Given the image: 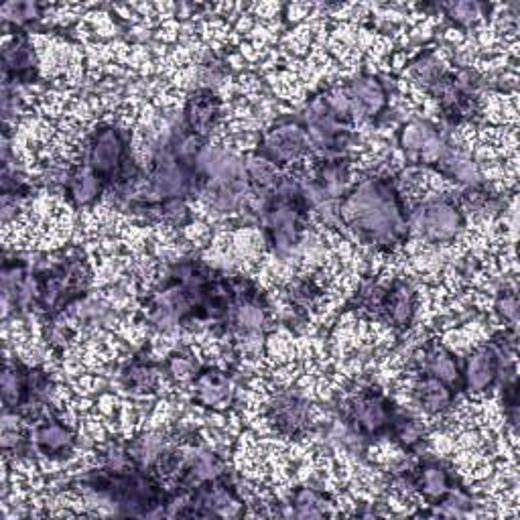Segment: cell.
<instances>
[{
    "instance_id": "6da1fadb",
    "label": "cell",
    "mask_w": 520,
    "mask_h": 520,
    "mask_svg": "<svg viewBox=\"0 0 520 520\" xmlns=\"http://www.w3.org/2000/svg\"><path fill=\"white\" fill-rule=\"evenodd\" d=\"M340 222L366 244L393 250L409 234V214L397 185L386 177H368L338 202Z\"/></svg>"
},
{
    "instance_id": "7a4b0ae2",
    "label": "cell",
    "mask_w": 520,
    "mask_h": 520,
    "mask_svg": "<svg viewBox=\"0 0 520 520\" xmlns=\"http://www.w3.org/2000/svg\"><path fill=\"white\" fill-rule=\"evenodd\" d=\"M90 279L86 260H63L61 265L35 275V305L51 319L84 295Z\"/></svg>"
},
{
    "instance_id": "3957f363",
    "label": "cell",
    "mask_w": 520,
    "mask_h": 520,
    "mask_svg": "<svg viewBox=\"0 0 520 520\" xmlns=\"http://www.w3.org/2000/svg\"><path fill=\"white\" fill-rule=\"evenodd\" d=\"M149 195L157 202L187 200L189 195L204 191V181L193 165L177 159L167 143V137L159 141L151 157V169L147 175Z\"/></svg>"
},
{
    "instance_id": "277c9868",
    "label": "cell",
    "mask_w": 520,
    "mask_h": 520,
    "mask_svg": "<svg viewBox=\"0 0 520 520\" xmlns=\"http://www.w3.org/2000/svg\"><path fill=\"white\" fill-rule=\"evenodd\" d=\"M303 126L307 130L311 151H315L321 159L325 157H340L350 141L352 120L336 114L323 94L315 96L303 114Z\"/></svg>"
},
{
    "instance_id": "5b68a950",
    "label": "cell",
    "mask_w": 520,
    "mask_h": 520,
    "mask_svg": "<svg viewBox=\"0 0 520 520\" xmlns=\"http://www.w3.org/2000/svg\"><path fill=\"white\" fill-rule=\"evenodd\" d=\"M466 228L464 210L449 198H433L423 202L409 214V230L431 244L453 242Z\"/></svg>"
},
{
    "instance_id": "8992f818",
    "label": "cell",
    "mask_w": 520,
    "mask_h": 520,
    "mask_svg": "<svg viewBox=\"0 0 520 520\" xmlns=\"http://www.w3.org/2000/svg\"><path fill=\"white\" fill-rule=\"evenodd\" d=\"M128 161V137L124 135V130L114 124H100L90 135L86 165L106 183V187H110Z\"/></svg>"
},
{
    "instance_id": "52a82bcc",
    "label": "cell",
    "mask_w": 520,
    "mask_h": 520,
    "mask_svg": "<svg viewBox=\"0 0 520 520\" xmlns=\"http://www.w3.org/2000/svg\"><path fill=\"white\" fill-rule=\"evenodd\" d=\"M395 415H397L395 405L376 388L360 390L358 395H354L348 401L346 407V417L352 429L360 437H368V439L388 435L390 427H393Z\"/></svg>"
},
{
    "instance_id": "ba28073f",
    "label": "cell",
    "mask_w": 520,
    "mask_h": 520,
    "mask_svg": "<svg viewBox=\"0 0 520 520\" xmlns=\"http://www.w3.org/2000/svg\"><path fill=\"white\" fill-rule=\"evenodd\" d=\"M311 151L307 130L301 120H283L269 128L260 139L256 155L265 157L277 167L297 163Z\"/></svg>"
},
{
    "instance_id": "9c48e42d",
    "label": "cell",
    "mask_w": 520,
    "mask_h": 520,
    "mask_svg": "<svg viewBox=\"0 0 520 520\" xmlns=\"http://www.w3.org/2000/svg\"><path fill=\"white\" fill-rule=\"evenodd\" d=\"M419 309V295L407 281H395L378 295L376 311L393 330H407L413 325Z\"/></svg>"
},
{
    "instance_id": "30bf717a",
    "label": "cell",
    "mask_w": 520,
    "mask_h": 520,
    "mask_svg": "<svg viewBox=\"0 0 520 520\" xmlns=\"http://www.w3.org/2000/svg\"><path fill=\"white\" fill-rule=\"evenodd\" d=\"M269 423L277 429V433L299 439L311 427V415L305 399L297 393H279L267 407Z\"/></svg>"
},
{
    "instance_id": "8fae6325",
    "label": "cell",
    "mask_w": 520,
    "mask_h": 520,
    "mask_svg": "<svg viewBox=\"0 0 520 520\" xmlns=\"http://www.w3.org/2000/svg\"><path fill=\"white\" fill-rule=\"evenodd\" d=\"M222 118V102L210 88H200L189 94L183 108V126L191 135L208 141Z\"/></svg>"
},
{
    "instance_id": "7c38bea8",
    "label": "cell",
    "mask_w": 520,
    "mask_h": 520,
    "mask_svg": "<svg viewBox=\"0 0 520 520\" xmlns=\"http://www.w3.org/2000/svg\"><path fill=\"white\" fill-rule=\"evenodd\" d=\"M193 397L202 407L222 411L228 409L234 401V386L228 374L218 368H200V372L191 380Z\"/></svg>"
},
{
    "instance_id": "4fadbf2b",
    "label": "cell",
    "mask_w": 520,
    "mask_h": 520,
    "mask_svg": "<svg viewBox=\"0 0 520 520\" xmlns=\"http://www.w3.org/2000/svg\"><path fill=\"white\" fill-rule=\"evenodd\" d=\"M33 445L35 449L49 460L70 458L76 447V433L70 425L59 419H45L33 429Z\"/></svg>"
},
{
    "instance_id": "5bb4252c",
    "label": "cell",
    "mask_w": 520,
    "mask_h": 520,
    "mask_svg": "<svg viewBox=\"0 0 520 520\" xmlns=\"http://www.w3.org/2000/svg\"><path fill=\"white\" fill-rule=\"evenodd\" d=\"M354 118H376L388 106V92L376 76H360L346 86Z\"/></svg>"
},
{
    "instance_id": "9a60e30c",
    "label": "cell",
    "mask_w": 520,
    "mask_h": 520,
    "mask_svg": "<svg viewBox=\"0 0 520 520\" xmlns=\"http://www.w3.org/2000/svg\"><path fill=\"white\" fill-rule=\"evenodd\" d=\"M271 319L269 305L263 293H256L252 297L236 301L230 317H228V330L238 332L242 336H254L267 330Z\"/></svg>"
},
{
    "instance_id": "2e32d148",
    "label": "cell",
    "mask_w": 520,
    "mask_h": 520,
    "mask_svg": "<svg viewBox=\"0 0 520 520\" xmlns=\"http://www.w3.org/2000/svg\"><path fill=\"white\" fill-rule=\"evenodd\" d=\"M31 370L21 362H7L3 372V405L5 411H27L33 403Z\"/></svg>"
},
{
    "instance_id": "e0dca14e",
    "label": "cell",
    "mask_w": 520,
    "mask_h": 520,
    "mask_svg": "<svg viewBox=\"0 0 520 520\" xmlns=\"http://www.w3.org/2000/svg\"><path fill=\"white\" fill-rule=\"evenodd\" d=\"M7 80L29 84L37 76V55L25 35H17L3 51Z\"/></svg>"
},
{
    "instance_id": "ac0fdd59",
    "label": "cell",
    "mask_w": 520,
    "mask_h": 520,
    "mask_svg": "<svg viewBox=\"0 0 520 520\" xmlns=\"http://www.w3.org/2000/svg\"><path fill=\"white\" fill-rule=\"evenodd\" d=\"M413 399L427 415H443L453 407L455 388L429 374H421L413 386Z\"/></svg>"
},
{
    "instance_id": "d6986e66",
    "label": "cell",
    "mask_w": 520,
    "mask_h": 520,
    "mask_svg": "<svg viewBox=\"0 0 520 520\" xmlns=\"http://www.w3.org/2000/svg\"><path fill=\"white\" fill-rule=\"evenodd\" d=\"M106 183L86 165H76L65 179V195L76 208L92 206L104 193Z\"/></svg>"
},
{
    "instance_id": "ffe728a7",
    "label": "cell",
    "mask_w": 520,
    "mask_h": 520,
    "mask_svg": "<svg viewBox=\"0 0 520 520\" xmlns=\"http://www.w3.org/2000/svg\"><path fill=\"white\" fill-rule=\"evenodd\" d=\"M328 200H342L350 189V163L346 157H325L317 165L313 179Z\"/></svg>"
},
{
    "instance_id": "44dd1931",
    "label": "cell",
    "mask_w": 520,
    "mask_h": 520,
    "mask_svg": "<svg viewBox=\"0 0 520 520\" xmlns=\"http://www.w3.org/2000/svg\"><path fill=\"white\" fill-rule=\"evenodd\" d=\"M244 175H246L248 191L258 195V198H263L265 202L277 191L283 179L277 165H273L271 161L256 153L244 161Z\"/></svg>"
},
{
    "instance_id": "7402d4cb",
    "label": "cell",
    "mask_w": 520,
    "mask_h": 520,
    "mask_svg": "<svg viewBox=\"0 0 520 520\" xmlns=\"http://www.w3.org/2000/svg\"><path fill=\"white\" fill-rule=\"evenodd\" d=\"M421 370L451 388H462V366L458 358L443 346H429L423 350Z\"/></svg>"
},
{
    "instance_id": "603a6c76",
    "label": "cell",
    "mask_w": 520,
    "mask_h": 520,
    "mask_svg": "<svg viewBox=\"0 0 520 520\" xmlns=\"http://www.w3.org/2000/svg\"><path fill=\"white\" fill-rule=\"evenodd\" d=\"M453 488V478L441 464L427 462L415 468V490L431 504H439Z\"/></svg>"
},
{
    "instance_id": "cb8c5ba5",
    "label": "cell",
    "mask_w": 520,
    "mask_h": 520,
    "mask_svg": "<svg viewBox=\"0 0 520 520\" xmlns=\"http://www.w3.org/2000/svg\"><path fill=\"white\" fill-rule=\"evenodd\" d=\"M437 169L441 175L464 185L466 189H476V187L484 185V173H482L480 165L466 153L453 151Z\"/></svg>"
},
{
    "instance_id": "d4e9b609",
    "label": "cell",
    "mask_w": 520,
    "mask_h": 520,
    "mask_svg": "<svg viewBox=\"0 0 520 520\" xmlns=\"http://www.w3.org/2000/svg\"><path fill=\"white\" fill-rule=\"evenodd\" d=\"M126 447H128V453H130V458H133L135 466L153 472L163 451L169 447V441L159 431H147V433L137 435Z\"/></svg>"
},
{
    "instance_id": "484cf974",
    "label": "cell",
    "mask_w": 520,
    "mask_h": 520,
    "mask_svg": "<svg viewBox=\"0 0 520 520\" xmlns=\"http://www.w3.org/2000/svg\"><path fill=\"white\" fill-rule=\"evenodd\" d=\"M122 386L133 395H153L159 386V370L149 360H133L122 374H120Z\"/></svg>"
},
{
    "instance_id": "4316f807",
    "label": "cell",
    "mask_w": 520,
    "mask_h": 520,
    "mask_svg": "<svg viewBox=\"0 0 520 520\" xmlns=\"http://www.w3.org/2000/svg\"><path fill=\"white\" fill-rule=\"evenodd\" d=\"M439 133H441V130L429 120H411L401 128L399 143H401V149L407 153V157L417 163L421 153L427 149V145Z\"/></svg>"
},
{
    "instance_id": "83f0119b",
    "label": "cell",
    "mask_w": 520,
    "mask_h": 520,
    "mask_svg": "<svg viewBox=\"0 0 520 520\" xmlns=\"http://www.w3.org/2000/svg\"><path fill=\"white\" fill-rule=\"evenodd\" d=\"M445 63L431 51L421 53L413 63H411V78L425 90L431 92L445 76H447Z\"/></svg>"
},
{
    "instance_id": "f1b7e54d",
    "label": "cell",
    "mask_w": 520,
    "mask_h": 520,
    "mask_svg": "<svg viewBox=\"0 0 520 520\" xmlns=\"http://www.w3.org/2000/svg\"><path fill=\"white\" fill-rule=\"evenodd\" d=\"M388 435L393 437L399 445H403L405 449H415L425 437V425L419 419L397 411L393 427H390Z\"/></svg>"
},
{
    "instance_id": "f546056e",
    "label": "cell",
    "mask_w": 520,
    "mask_h": 520,
    "mask_svg": "<svg viewBox=\"0 0 520 520\" xmlns=\"http://www.w3.org/2000/svg\"><path fill=\"white\" fill-rule=\"evenodd\" d=\"M293 514L297 518H323L328 512V500L313 488H301L293 496Z\"/></svg>"
},
{
    "instance_id": "4dcf8cb0",
    "label": "cell",
    "mask_w": 520,
    "mask_h": 520,
    "mask_svg": "<svg viewBox=\"0 0 520 520\" xmlns=\"http://www.w3.org/2000/svg\"><path fill=\"white\" fill-rule=\"evenodd\" d=\"M443 11L451 23L460 27H474L488 15L490 7L484 3H476V0H464V3L445 5Z\"/></svg>"
},
{
    "instance_id": "1f68e13d",
    "label": "cell",
    "mask_w": 520,
    "mask_h": 520,
    "mask_svg": "<svg viewBox=\"0 0 520 520\" xmlns=\"http://www.w3.org/2000/svg\"><path fill=\"white\" fill-rule=\"evenodd\" d=\"M43 13V7L39 3H31V0H13V3H5L0 7V17L5 23L23 27L33 21H37Z\"/></svg>"
},
{
    "instance_id": "d6a6232c",
    "label": "cell",
    "mask_w": 520,
    "mask_h": 520,
    "mask_svg": "<svg viewBox=\"0 0 520 520\" xmlns=\"http://www.w3.org/2000/svg\"><path fill=\"white\" fill-rule=\"evenodd\" d=\"M167 372H169L171 378H175L179 382H191L193 376L200 372V366H198V362L193 360L191 354L175 352L167 360Z\"/></svg>"
},
{
    "instance_id": "836d02e7",
    "label": "cell",
    "mask_w": 520,
    "mask_h": 520,
    "mask_svg": "<svg viewBox=\"0 0 520 520\" xmlns=\"http://www.w3.org/2000/svg\"><path fill=\"white\" fill-rule=\"evenodd\" d=\"M159 218L171 226H185L189 222L187 200H165L159 206Z\"/></svg>"
},
{
    "instance_id": "e575fe53",
    "label": "cell",
    "mask_w": 520,
    "mask_h": 520,
    "mask_svg": "<svg viewBox=\"0 0 520 520\" xmlns=\"http://www.w3.org/2000/svg\"><path fill=\"white\" fill-rule=\"evenodd\" d=\"M321 291L313 281H297L289 289V297L299 307H311L319 299Z\"/></svg>"
},
{
    "instance_id": "d590c367",
    "label": "cell",
    "mask_w": 520,
    "mask_h": 520,
    "mask_svg": "<svg viewBox=\"0 0 520 520\" xmlns=\"http://www.w3.org/2000/svg\"><path fill=\"white\" fill-rule=\"evenodd\" d=\"M496 311L506 323H510V328H514L518 321V297L514 293L500 295L496 301Z\"/></svg>"
},
{
    "instance_id": "8d00e7d4",
    "label": "cell",
    "mask_w": 520,
    "mask_h": 520,
    "mask_svg": "<svg viewBox=\"0 0 520 520\" xmlns=\"http://www.w3.org/2000/svg\"><path fill=\"white\" fill-rule=\"evenodd\" d=\"M70 338H72V330L65 328V325H53L51 332H49V342L55 348H65V346H68Z\"/></svg>"
}]
</instances>
